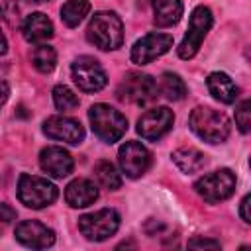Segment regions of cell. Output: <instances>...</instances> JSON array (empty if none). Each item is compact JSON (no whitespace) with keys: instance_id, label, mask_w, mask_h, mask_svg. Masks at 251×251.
<instances>
[{"instance_id":"1","label":"cell","mask_w":251,"mask_h":251,"mask_svg":"<svg viewBox=\"0 0 251 251\" xmlns=\"http://www.w3.org/2000/svg\"><path fill=\"white\" fill-rule=\"evenodd\" d=\"M86 39L102 49V51H114L124 41V24L116 12L100 10L96 12L86 27Z\"/></svg>"},{"instance_id":"2","label":"cell","mask_w":251,"mask_h":251,"mask_svg":"<svg viewBox=\"0 0 251 251\" xmlns=\"http://www.w3.org/2000/svg\"><path fill=\"white\" fill-rule=\"evenodd\" d=\"M188 122H190L192 131L206 143H222L227 139L231 131V124L227 116L208 106H196Z\"/></svg>"},{"instance_id":"3","label":"cell","mask_w":251,"mask_h":251,"mask_svg":"<svg viewBox=\"0 0 251 251\" xmlns=\"http://www.w3.org/2000/svg\"><path fill=\"white\" fill-rule=\"evenodd\" d=\"M88 120H90V126H92V131L98 139H102L104 143H114L118 141L126 129H127V120L126 116L108 106V104H94L90 106L88 110Z\"/></svg>"},{"instance_id":"4","label":"cell","mask_w":251,"mask_h":251,"mask_svg":"<svg viewBox=\"0 0 251 251\" xmlns=\"http://www.w3.org/2000/svg\"><path fill=\"white\" fill-rule=\"evenodd\" d=\"M57 196H59L57 186L43 176L22 175L18 180V198L27 208H33V210L45 208L53 204Z\"/></svg>"},{"instance_id":"5","label":"cell","mask_w":251,"mask_h":251,"mask_svg":"<svg viewBox=\"0 0 251 251\" xmlns=\"http://www.w3.org/2000/svg\"><path fill=\"white\" fill-rule=\"evenodd\" d=\"M212 24H214V16H212L208 6H196L192 10L190 22H188V31L184 33V37L178 45V57L180 59H192L198 53V49H200L204 37L208 35Z\"/></svg>"},{"instance_id":"6","label":"cell","mask_w":251,"mask_h":251,"mask_svg":"<svg viewBox=\"0 0 251 251\" xmlns=\"http://www.w3.org/2000/svg\"><path fill=\"white\" fill-rule=\"evenodd\" d=\"M118 98L122 102H129V104H137V106H145L151 100L157 98L159 94V86L155 82L153 76L149 75H141V73H127L124 76V80L118 86Z\"/></svg>"},{"instance_id":"7","label":"cell","mask_w":251,"mask_h":251,"mask_svg":"<svg viewBox=\"0 0 251 251\" xmlns=\"http://www.w3.org/2000/svg\"><path fill=\"white\" fill-rule=\"evenodd\" d=\"M120 227V214L114 208H102L78 218V229L88 241H104Z\"/></svg>"},{"instance_id":"8","label":"cell","mask_w":251,"mask_h":251,"mask_svg":"<svg viewBox=\"0 0 251 251\" xmlns=\"http://www.w3.org/2000/svg\"><path fill=\"white\" fill-rule=\"evenodd\" d=\"M235 175L229 169H220L210 175L200 176L194 182V190L210 204H218L222 200H227L235 192Z\"/></svg>"},{"instance_id":"9","label":"cell","mask_w":251,"mask_h":251,"mask_svg":"<svg viewBox=\"0 0 251 251\" xmlns=\"http://www.w3.org/2000/svg\"><path fill=\"white\" fill-rule=\"evenodd\" d=\"M71 75H73L75 84L82 92H98L108 82V76L102 65L94 57H88V55L75 59V63L71 65Z\"/></svg>"},{"instance_id":"10","label":"cell","mask_w":251,"mask_h":251,"mask_svg":"<svg viewBox=\"0 0 251 251\" xmlns=\"http://www.w3.org/2000/svg\"><path fill=\"white\" fill-rule=\"evenodd\" d=\"M118 163L126 176L139 178L151 167V153L139 141H126L118 151Z\"/></svg>"},{"instance_id":"11","label":"cell","mask_w":251,"mask_h":251,"mask_svg":"<svg viewBox=\"0 0 251 251\" xmlns=\"http://www.w3.org/2000/svg\"><path fill=\"white\" fill-rule=\"evenodd\" d=\"M173 110H169L167 106H157L141 114V118L137 120V133L147 141H157L173 127Z\"/></svg>"},{"instance_id":"12","label":"cell","mask_w":251,"mask_h":251,"mask_svg":"<svg viewBox=\"0 0 251 251\" xmlns=\"http://www.w3.org/2000/svg\"><path fill=\"white\" fill-rule=\"evenodd\" d=\"M173 47V35L169 33H147L141 39H137L131 47V61L135 65H147L155 61L157 57L165 55Z\"/></svg>"},{"instance_id":"13","label":"cell","mask_w":251,"mask_h":251,"mask_svg":"<svg viewBox=\"0 0 251 251\" xmlns=\"http://www.w3.org/2000/svg\"><path fill=\"white\" fill-rule=\"evenodd\" d=\"M16 239L31 249H47L55 243V231L41 222L25 220L16 226Z\"/></svg>"},{"instance_id":"14","label":"cell","mask_w":251,"mask_h":251,"mask_svg":"<svg viewBox=\"0 0 251 251\" xmlns=\"http://www.w3.org/2000/svg\"><path fill=\"white\" fill-rule=\"evenodd\" d=\"M43 133L51 139H57V141H65V143H71V145H76L84 139V129L82 126L69 118V116H51L45 120L43 124Z\"/></svg>"},{"instance_id":"15","label":"cell","mask_w":251,"mask_h":251,"mask_svg":"<svg viewBox=\"0 0 251 251\" xmlns=\"http://www.w3.org/2000/svg\"><path fill=\"white\" fill-rule=\"evenodd\" d=\"M39 165L41 169L53 176V178H65L73 173V167H75V161L71 157L69 151H65L63 147H57V145H51V147H45L41 149L39 153Z\"/></svg>"},{"instance_id":"16","label":"cell","mask_w":251,"mask_h":251,"mask_svg":"<svg viewBox=\"0 0 251 251\" xmlns=\"http://www.w3.org/2000/svg\"><path fill=\"white\" fill-rule=\"evenodd\" d=\"M98 198V188L88 178H75L65 188V200L71 208H86Z\"/></svg>"},{"instance_id":"17","label":"cell","mask_w":251,"mask_h":251,"mask_svg":"<svg viewBox=\"0 0 251 251\" xmlns=\"http://www.w3.org/2000/svg\"><path fill=\"white\" fill-rule=\"evenodd\" d=\"M22 33L29 43H45L53 37V22L41 12L29 14L22 24Z\"/></svg>"},{"instance_id":"18","label":"cell","mask_w":251,"mask_h":251,"mask_svg":"<svg viewBox=\"0 0 251 251\" xmlns=\"http://www.w3.org/2000/svg\"><path fill=\"white\" fill-rule=\"evenodd\" d=\"M206 84L210 94L224 104H233L239 96V88L226 73H210L206 78Z\"/></svg>"},{"instance_id":"19","label":"cell","mask_w":251,"mask_h":251,"mask_svg":"<svg viewBox=\"0 0 251 251\" xmlns=\"http://www.w3.org/2000/svg\"><path fill=\"white\" fill-rule=\"evenodd\" d=\"M153 22L159 27L175 25L182 16V2L180 0H153Z\"/></svg>"},{"instance_id":"20","label":"cell","mask_w":251,"mask_h":251,"mask_svg":"<svg viewBox=\"0 0 251 251\" xmlns=\"http://www.w3.org/2000/svg\"><path fill=\"white\" fill-rule=\"evenodd\" d=\"M173 163L186 175H192V173H198L204 169V165L208 163L206 161V155L202 151H198L196 147H180L176 151H173Z\"/></svg>"},{"instance_id":"21","label":"cell","mask_w":251,"mask_h":251,"mask_svg":"<svg viewBox=\"0 0 251 251\" xmlns=\"http://www.w3.org/2000/svg\"><path fill=\"white\" fill-rule=\"evenodd\" d=\"M90 10L88 0H67L61 8V20L67 27H76Z\"/></svg>"},{"instance_id":"22","label":"cell","mask_w":251,"mask_h":251,"mask_svg":"<svg viewBox=\"0 0 251 251\" xmlns=\"http://www.w3.org/2000/svg\"><path fill=\"white\" fill-rule=\"evenodd\" d=\"M33 67L39 71V73H51L55 69V63H57V53L51 45L47 43H37L33 49H31V55H29Z\"/></svg>"},{"instance_id":"23","label":"cell","mask_w":251,"mask_h":251,"mask_svg":"<svg viewBox=\"0 0 251 251\" xmlns=\"http://www.w3.org/2000/svg\"><path fill=\"white\" fill-rule=\"evenodd\" d=\"M94 176L100 182V186L108 190H118L122 186V176L110 161H98L94 165Z\"/></svg>"},{"instance_id":"24","label":"cell","mask_w":251,"mask_h":251,"mask_svg":"<svg viewBox=\"0 0 251 251\" xmlns=\"http://www.w3.org/2000/svg\"><path fill=\"white\" fill-rule=\"evenodd\" d=\"M157 86L163 92V96H167L169 100H182L186 96V84L175 73H163L161 84H157Z\"/></svg>"},{"instance_id":"25","label":"cell","mask_w":251,"mask_h":251,"mask_svg":"<svg viewBox=\"0 0 251 251\" xmlns=\"http://www.w3.org/2000/svg\"><path fill=\"white\" fill-rule=\"evenodd\" d=\"M53 104L57 110L61 112H71L75 108H78V96L65 84H57L53 88Z\"/></svg>"},{"instance_id":"26","label":"cell","mask_w":251,"mask_h":251,"mask_svg":"<svg viewBox=\"0 0 251 251\" xmlns=\"http://www.w3.org/2000/svg\"><path fill=\"white\" fill-rule=\"evenodd\" d=\"M251 104L249 100H243L237 108H235V126L239 127L241 133H247L249 131V126H251Z\"/></svg>"},{"instance_id":"27","label":"cell","mask_w":251,"mask_h":251,"mask_svg":"<svg viewBox=\"0 0 251 251\" xmlns=\"http://www.w3.org/2000/svg\"><path fill=\"white\" fill-rule=\"evenodd\" d=\"M18 16V4L16 0H0V18L6 22H14Z\"/></svg>"},{"instance_id":"28","label":"cell","mask_w":251,"mask_h":251,"mask_svg":"<svg viewBox=\"0 0 251 251\" xmlns=\"http://www.w3.org/2000/svg\"><path fill=\"white\" fill-rule=\"evenodd\" d=\"M12 220H16V210L10 204L0 202V222L2 224H10Z\"/></svg>"},{"instance_id":"29","label":"cell","mask_w":251,"mask_h":251,"mask_svg":"<svg viewBox=\"0 0 251 251\" xmlns=\"http://www.w3.org/2000/svg\"><path fill=\"white\" fill-rule=\"evenodd\" d=\"M188 247H212V249H220V241L214 239H202V237H194L188 241Z\"/></svg>"},{"instance_id":"30","label":"cell","mask_w":251,"mask_h":251,"mask_svg":"<svg viewBox=\"0 0 251 251\" xmlns=\"http://www.w3.org/2000/svg\"><path fill=\"white\" fill-rule=\"evenodd\" d=\"M249 202H251V196L245 194L243 200H241V206H239V214H241V220H243L245 224L251 222V216H249Z\"/></svg>"},{"instance_id":"31","label":"cell","mask_w":251,"mask_h":251,"mask_svg":"<svg viewBox=\"0 0 251 251\" xmlns=\"http://www.w3.org/2000/svg\"><path fill=\"white\" fill-rule=\"evenodd\" d=\"M8 96H10V86H8V82H6V80H2V78H0V108L6 104Z\"/></svg>"},{"instance_id":"32","label":"cell","mask_w":251,"mask_h":251,"mask_svg":"<svg viewBox=\"0 0 251 251\" xmlns=\"http://www.w3.org/2000/svg\"><path fill=\"white\" fill-rule=\"evenodd\" d=\"M6 51H8V41H6L4 33H2V29H0V55H4Z\"/></svg>"},{"instance_id":"33","label":"cell","mask_w":251,"mask_h":251,"mask_svg":"<svg viewBox=\"0 0 251 251\" xmlns=\"http://www.w3.org/2000/svg\"><path fill=\"white\" fill-rule=\"evenodd\" d=\"M29 2H49V0H29Z\"/></svg>"}]
</instances>
